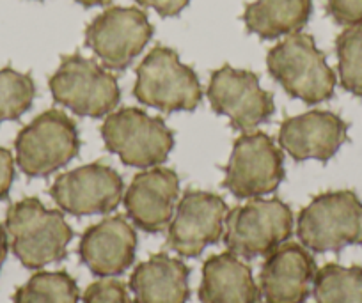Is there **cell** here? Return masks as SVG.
Here are the masks:
<instances>
[{
  "label": "cell",
  "mask_w": 362,
  "mask_h": 303,
  "mask_svg": "<svg viewBox=\"0 0 362 303\" xmlns=\"http://www.w3.org/2000/svg\"><path fill=\"white\" fill-rule=\"evenodd\" d=\"M11 250L29 270H41L66 257L73 229L61 211L47 210L40 198L27 197L11 204L6 215Z\"/></svg>",
  "instance_id": "obj_1"
},
{
  "label": "cell",
  "mask_w": 362,
  "mask_h": 303,
  "mask_svg": "<svg viewBox=\"0 0 362 303\" xmlns=\"http://www.w3.org/2000/svg\"><path fill=\"white\" fill-rule=\"evenodd\" d=\"M267 68L290 96L309 105H318L334 96L336 75L309 34L295 32L284 37L268 52Z\"/></svg>",
  "instance_id": "obj_2"
},
{
  "label": "cell",
  "mask_w": 362,
  "mask_h": 303,
  "mask_svg": "<svg viewBox=\"0 0 362 303\" xmlns=\"http://www.w3.org/2000/svg\"><path fill=\"white\" fill-rule=\"evenodd\" d=\"M297 236L316 254L362 245V201L351 190L316 195L298 213Z\"/></svg>",
  "instance_id": "obj_3"
},
{
  "label": "cell",
  "mask_w": 362,
  "mask_h": 303,
  "mask_svg": "<svg viewBox=\"0 0 362 303\" xmlns=\"http://www.w3.org/2000/svg\"><path fill=\"white\" fill-rule=\"evenodd\" d=\"M134 96L162 112H190L203 100V89L196 71L173 48L155 47L139 64Z\"/></svg>",
  "instance_id": "obj_4"
},
{
  "label": "cell",
  "mask_w": 362,
  "mask_h": 303,
  "mask_svg": "<svg viewBox=\"0 0 362 303\" xmlns=\"http://www.w3.org/2000/svg\"><path fill=\"white\" fill-rule=\"evenodd\" d=\"M293 234V213L279 198H250L229 211L224 224L228 250L243 259L267 257Z\"/></svg>",
  "instance_id": "obj_5"
},
{
  "label": "cell",
  "mask_w": 362,
  "mask_h": 303,
  "mask_svg": "<svg viewBox=\"0 0 362 303\" xmlns=\"http://www.w3.org/2000/svg\"><path fill=\"white\" fill-rule=\"evenodd\" d=\"M48 85L57 103L82 117L109 116L121 97L116 76L78 54L61 59Z\"/></svg>",
  "instance_id": "obj_6"
},
{
  "label": "cell",
  "mask_w": 362,
  "mask_h": 303,
  "mask_svg": "<svg viewBox=\"0 0 362 303\" xmlns=\"http://www.w3.org/2000/svg\"><path fill=\"white\" fill-rule=\"evenodd\" d=\"M16 163L29 177H47L68 165L80 151V137L71 117L47 110L27 124L15 141Z\"/></svg>",
  "instance_id": "obj_7"
},
{
  "label": "cell",
  "mask_w": 362,
  "mask_h": 303,
  "mask_svg": "<svg viewBox=\"0 0 362 303\" xmlns=\"http://www.w3.org/2000/svg\"><path fill=\"white\" fill-rule=\"evenodd\" d=\"M107 149L128 167L151 169L167 160L173 151L174 135L163 119L128 107L109 114L102 126Z\"/></svg>",
  "instance_id": "obj_8"
},
{
  "label": "cell",
  "mask_w": 362,
  "mask_h": 303,
  "mask_svg": "<svg viewBox=\"0 0 362 303\" xmlns=\"http://www.w3.org/2000/svg\"><path fill=\"white\" fill-rule=\"evenodd\" d=\"M284 179L283 151L263 131L240 135L226 165L224 188L238 198H257L276 191Z\"/></svg>",
  "instance_id": "obj_9"
},
{
  "label": "cell",
  "mask_w": 362,
  "mask_h": 303,
  "mask_svg": "<svg viewBox=\"0 0 362 303\" xmlns=\"http://www.w3.org/2000/svg\"><path fill=\"white\" fill-rule=\"evenodd\" d=\"M151 37L153 25L142 9L112 6L87 25L86 47L95 52L103 68L123 71Z\"/></svg>",
  "instance_id": "obj_10"
},
{
  "label": "cell",
  "mask_w": 362,
  "mask_h": 303,
  "mask_svg": "<svg viewBox=\"0 0 362 303\" xmlns=\"http://www.w3.org/2000/svg\"><path fill=\"white\" fill-rule=\"evenodd\" d=\"M208 100L218 116L228 117L235 130L245 133L267 123L276 112L274 96L261 89L257 76L228 64L211 75Z\"/></svg>",
  "instance_id": "obj_11"
},
{
  "label": "cell",
  "mask_w": 362,
  "mask_h": 303,
  "mask_svg": "<svg viewBox=\"0 0 362 303\" xmlns=\"http://www.w3.org/2000/svg\"><path fill=\"white\" fill-rule=\"evenodd\" d=\"M124 184L116 169L102 162L82 165L61 174L50 195L64 213L73 217L105 215L123 201Z\"/></svg>",
  "instance_id": "obj_12"
},
{
  "label": "cell",
  "mask_w": 362,
  "mask_h": 303,
  "mask_svg": "<svg viewBox=\"0 0 362 303\" xmlns=\"http://www.w3.org/2000/svg\"><path fill=\"white\" fill-rule=\"evenodd\" d=\"M228 213V204L217 194L185 191L167 227V246L181 257H199L206 246L221 242Z\"/></svg>",
  "instance_id": "obj_13"
},
{
  "label": "cell",
  "mask_w": 362,
  "mask_h": 303,
  "mask_svg": "<svg viewBox=\"0 0 362 303\" xmlns=\"http://www.w3.org/2000/svg\"><path fill=\"white\" fill-rule=\"evenodd\" d=\"M315 257L302 243H283L264 259L259 296L264 303H304L316 277Z\"/></svg>",
  "instance_id": "obj_14"
},
{
  "label": "cell",
  "mask_w": 362,
  "mask_h": 303,
  "mask_svg": "<svg viewBox=\"0 0 362 303\" xmlns=\"http://www.w3.org/2000/svg\"><path fill=\"white\" fill-rule=\"evenodd\" d=\"M177 195V174L165 167H151L132 179L124 194V210L135 227L158 234L173 220Z\"/></svg>",
  "instance_id": "obj_15"
},
{
  "label": "cell",
  "mask_w": 362,
  "mask_h": 303,
  "mask_svg": "<svg viewBox=\"0 0 362 303\" xmlns=\"http://www.w3.org/2000/svg\"><path fill=\"white\" fill-rule=\"evenodd\" d=\"M348 124L337 114L313 110L288 117L279 130V144L297 162H329L346 142Z\"/></svg>",
  "instance_id": "obj_16"
},
{
  "label": "cell",
  "mask_w": 362,
  "mask_h": 303,
  "mask_svg": "<svg viewBox=\"0 0 362 303\" xmlns=\"http://www.w3.org/2000/svg\"><path fill=\"white\" fill-rule=\"evenodd\" d=\"M137 234L121 215L103 218L87 227L78 245L80 261L98 277L110 278L124 273L134 264Z\"/></svg>",
  "instance_id": "obj_17"
},
{
  "label": "cell",
  "mask_w": 362,
  "mask_h": 303,
  "mask_svg": "<svg viewBox=\"0 0 362 303\" xmlns=\"http://www.w3.org/2000/svg\"><path fill=\"white\" fill-rule=\"evenodd\" d=\"M190 270L167 254H155L139 264L130 277L135 303H187Z\"/></svg>",
  "instance_id": "obj_18"
},
{
  "label": "cell",
  "mask_w": 362,
  "mask_h": 303,
  "mask_svg": "<svg viewBox=\"0 0 362 303\" xmlns=\"http://www.w3.org/2000/svg\"><path fill=\"white\" fill-rule=\"evenodd\" d=\"M201 303H257L259 287L252 271L231 252L211 256L203 266Z\"/></svg>",
  "instance_id": "obj_19"
},
{
  "label": "cell",
  "mask_w": 362,
  "mask_h": 303,
  "mask_svg": "<svg viewBox=\"0 0 362 303\" xmlns=\"http://www.w3.org/2000/svg\"><path fill=\"white\" fill-rule=\"evenodd\" d=\"M313 0H256L243 13L249 32L261 40L300 32L311 18Z\"/></svg>",
  "instance_id": "obj_20"
},
{
  "label": "cell",
  "mask_w": 362,
  "mask_h": 303,
  "mask_svg": "<svg viewBox=\"0 0 362 303\" xmlns=\"http://www.w3.org/2000/svg\"><path fill=\"white\" fill-rule=\"evenodd\" d=\"M313 295L316 303H362V266L325 264L316 271Z\"/></svg>",
  "instance_id": "obj_21"
},
{
  "label": "cell",
  "mask_w": 362,
  "mask_h": 303,
  "mask_svg": "<svg viewBox=\"0 0 362 303\" xmlns=\"http://www.w3.org/2000/svg\"><path fill=\"white\" fill-rule=\"evenodd\" d=\"M78 285L66 271H37L13 296V303H78Z\"/></svg>",
  "instance_id": "obj_22"
},
{
  "label": "cell",
  "mask_w": 362,
  "mask_h": 303,
  "mask_svg": "<svg viewBox=\"0 0 362 303\" xmlns=\"http://www.w3.org/2000/svg\"><path fill=\"white\" fill-rule=\"evenodd\" d=\"M36 96V85L29 73L13 68L0 69V123L15 121L27 112Z\"/></svg>",
  "instance_id": "obj_23"
},
{
  "label": "cell",
  "mask_w": 362,
  "mask_h": 303,
  "mask_svg": "<svg viewBox=\"0 0 362 303\" xmlns=\"http://www.w3.org/2000/svg\"><path fill=\"white\" fill-rule=\"evenodd\" d=\"M339 82L344 90L362 97V23L346 27L336 40Z\"/></svg>",
  "instance_id": "obj_24"
},
{
  "label": "cell",
  "mask_w": 362,
  "mask_h": 303,
  "mask_svg": "<svg viewBox=\"0 0 362 303\" xmlns=\"http://www.w3.org/2000/svg\"><path fill=\"white\" fill-rule=\"evenodd\" d=\"M83 303H135L130 298L128 289L124 287L123 282L112 280H98L90 284L82 296Z\"/></svg>",
  "instance_id": "obj_25"
},
{
  "label": "cell",
  "mask_w": 362,
  "mask_h": 303,
  "mask_svg": "<svg viewBox=\"0 0 362 303\" xmlns=\"http://www.w3.org/2000/svg\"><path fill=\"white\" fill-rule=\"evenodd\" d=\"M327 13L343 27L361 25L362 0H327Z\"/></svg>",
  "instance_id": "obj_26"
},
{
  "label": "cell",
  "mask_w": 362,
  "mask_h": 303,
  "mask_svg": "<svg viewBox=\"0 0 362 303\" xmlns=\"http://www.w3.org/2000/svg\"><path fill=\"white\" fill-rule=\"evenodd\" d=\"M15 181V158L11 151L0 145V201L8 198Z\"/></svg>",
  "instance_id": "obj_27"
},
{
  "label": "cell",
  "mask_w": 362,
  "mask_h": 303,
  "mask_svg": "<svg viewBox=\"0 0 362 303\" xmlns=\"http://www.w3.org/2000/svg\"><path fill=\"white\" fill-rule=\"evenodd\" d=\"M190 0H137V4L142 8H151L158 13L160 16H176L189 6Z\"/></svg>",
  "instance_id": "obj_28"
},
{
  "label": "cell",
  "mask_w": 362,
  "mask_h": 303,
  "mask_svg": "<svg viewBox=\"0 0 362 303\" xmlns=\"http://www.w3.org/2000/svg\"><path fill=\"white\" fill-rule=\"evenodd\" d=\"M8 249H9V242H8V231L4 229V225L0 224V270L4 266L6 257H8Z\"/></svg>",
  "instance_id": "obj_29"
},
{
  "label": "cell",
  "mask_w": 362,
  "mask_h": 303,
  "mask_svg": "<svg viewBox=\"0 0 362 303\" xmlns=\"http://www.w3.org/2000/svg\"><path fill=\"white\" fill-rule=\"evenodd\" d=\"M83 8H96V6H109L112 0H75Z\"/></svg>",
  "instance_id": "obj_30"
}]
</instances>
